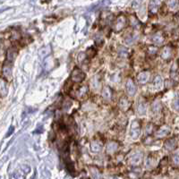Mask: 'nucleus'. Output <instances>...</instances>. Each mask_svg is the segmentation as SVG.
Masks as SVG:
<instances>
[{"instance_id": "obj_28", "label": "nucleus", "mask_w": 179, "mask_h": 179, "mask_svg": "<svg viewBox=\"0 0 179 179\" xmlns=\"http://www.w3.org/2000/svg\"><path fill=\"white\" fill-rule=\"evenodd\" d=\"M92 82V87L95 88V89H98L99 86H100V81H98V78H97V77H93Z\"/></svg>"}, {"instance_id": "obj_8", "label": "nucleus", "mask_w": 179, "mask_h": 179, "mask_svg": "<svg viewBox=\"0 0 179 179\" xmlns=\"http://www.w3.org/2000/svg\"><path fill=\"white\" fill-rule=\"evenodd\" d=\"M150 79V73L149 72H142L137 75V81L141 84L146 83Z\"/></svg>"}, {"instance_id": "obj_29", "label": "nucleus", "mask_w": 179, "mask_h": 179, "mask_svg": "<svg viewBox=\"0 0 179 179\" xmlns=\"http://www.w3.org/2000/svg\"><path fill=\"white\" fill-rule=\"evenodd\" d=\"M167 4H168L169 8H171V9H175V8L177 7L178 2H177V1H169V2H167Z\"/></svg>"}, {"instance_id": "obj_23", "label": "nucleus", "mask_w": 179, "mask_h": 179, "mask_svg": "<svg viewBox=\"0 0 179 179\" xmlns=\"http://www.w3.org/2000/svg\"><path fill=\"white\" fill-rule=\"evenodd\" d=\"M88 86H81L77 92V97L78 98H82L83 96H85L88 92Z\"/></svg>"}, {"instance_id": "obj_18", "label": "nucleus", "mask_w": 179, "mask_h": 179, "mask_svg": "<svg viewBox=\"0 0 179 179\" xmlns=\"http://www.w3.org/2000/svg\"><path fill=\"white\" fill-rule=\"evenodd\" d=\"M3 73L6 77L10 78L12 75V65L10 63H6L3 66Z\"/></svg>"}, {"instance_id": "obj_2", "label": "nucleus", "mask_w": 179, "mask_h": 179, "mask_svg": "<svg viewBox=\"0 0 179 179\" xmlns=\"http://www.w3.org/2000/svg\"><path fill=\"white\" fill-rule=\"evenodd\" d=\"M85 77H86L85 73L78 67H75L71 74V79L73 82H81L85 79Z\"/></svg>"}, {"instance_id": "obj_15", "label": "nucleus", "mask_w": 179, "mask_h": 179, "mask_svg": "<svg viewBox=\"0 0 179 179\" xmlns=\"http://www.w3.org/2000/svg\"><path fill=\"white\" fill-rule=\"evenodd\" d=\"M119 144L116 142H110L108 146H107V153L108 154H113L116 151V150L118 149Z\"/></svg>"}, {"instance_id": "obj_26", "label": "nucleus", "mask_w": 179, "mask_h": 179, "mask_svg": "<svg viewBox=\"0 0 179 179\" xmlns=\"http://www.w3.org/2000/svg\"><path fill=\"white\" fill-rule=\"evenodd\" d=\"M154 163H155L154 158H153L151 155H150V156L147 158L146 161H145V167H146L147 168H151V167H153Z\"/></svg>"}, {"instance_id": "obj_10", "label": "nucleus", "mask_w": 179, "mask_h": 179, "mask_svg": "<svg viewBox=\"0 0 179 179\" xmlns=\"http://www.w3.org/2000/svg\"><path fill=\"white\" fill-rule=\"evenodd\" d=\"M8 88H7V82L4 79H0V95L2 97H5L7 94Z\"/></svg>"}, {"instance_id": "obj_24", "label": "nucleus", "mask_w": 179, "mask_h": 179, "mask_svg": "<svg viewBox=\"0 0 179 179\" xmlns=\"http://www.w3.org/2000/svg\"><path fill=\"white\" fill-rule=\"evenodd\" d=\"M50 51H51L50 47H49V46H47V47H45V48H42V49L39 50V55L40 57H47L48 55H49Z\"/></svg>"}, {"instance_id": "obj_11", "label": "nucleus", "mask_w": 179, "mask_h": 179, "mask_svg": "<svg viewBox=\"0 0 179 179\" xmlns=\"http://www.w3.org/2000/svg\"><path fill=\"white\" fill-rule=\"evenodd\" d=\"M131 106V102L125 97H122L119 100V107L123 111H126Z\"/></svg>"}, {"instance_id": "obj_4", "label": "nucleus", "mask_w": 179, "mask_h": 179, "mask_svg": "<svg viewBox=\"0 0 179 179\" xmlns=\"http://www.w3.org/2000/svg\"><path fill=\"white\" fill-rule=\"evenodd\" d=\"M142 161H143V153L141 151L133 152L129 158V162L132 166H138L141 164Z\"/></svg>"}, {"instance_id": "obj_5", "label": "nucleus", "mask_w": 179, "mask_h": 179, "mask_svg": "<svg viewBox=\"0 0 179 179\" xmlns=\"http://www.w3.org/2000/svg\"><path fill=\"white\" fill-rule=\"evenodd\" d=\"M136 91H137L136 85H135V83H134L133 80L132 79H128L127 81H126V92H127L128 95L131 96V97L134 96V95H135V93H136Z\"/></svg>"}, {"instance_id": "obj_33", "label": "nucleus", "mask_w": 179, "mask_h": 179, "mask_svg": "<svg viewBox=\"0 0 179 179\" xmlns=\"http://www.w3.org/2000/svg\"><path fill=\"white\" fill-rule=\"evenodd\" d=\"M156 52H157V48H154V47H150L149 48V53L150 54L154 55Z\"/></svg>"}, {"instance_id": "obj_35", "label": "nucleus", "mask_w": 179, "mask_h": 179, "mask_svg": "<svg viewBox=\"0 0 179 179\" xmlns=\"http://www.w3.org/2000/svg\"><path fill=\"white\" fill-rule=\"evenodd\" d=\"M14 126H11L10 127V129H9V131L7 132V137H8V136H10L11 135V134L13 133V132H14Z\"/></svg>"}, {"instance_id": "obj_21", "label": "nucleus", "mask_w": 179, "mask_h": 179, "mask_svg": "<svg viewBox=\"0 0 179 179\" xmlns=\"http://www.w3.org/2000/svg\"><path fill=\"white\" fill-rule=\"evenodd\" d=\"M162 84H163V81H162V78L161 76L158 75L155 77L154 81H153V86L156 90H160L161 87H162Z\"/></svg>"}, {"instance_id": "obj_17", "label": "nucleus", "mask_w": 179, "mask_h": 179, "mask_svg": "<svg viewBox=\"0 0 179 179\" xmlns=\"http://www.w3.org/2000/svg\"><path fill=\"white\" fill-rule=\"evenodd\" d=\"M164 40H165V38H164V36L161 33H156L152 37V41L156 45H161V44H163Z\"/></svg>"}, {"instance_id": "obj_6", "label": "nucleus", "mask_w": 179, "mask_h": 179, "mask_svg": "<svg viewBox=\"0 0 179 179\" xmlns=\"http://www.w3.org/2000/svg\"><path fill=\"white\" fill-rule=\"evenodd\" d=\"M170 131H171V128H170L168 125H163V126H161V127L157 131V132H156V137H157V138H159V139L164 138V137H166L167 135H168L169 132H170Z\"/></svg>"}, {"instance_id": "obj_22", "label": "nucleus", "mask_w": 179, "mask_h": 179, "mask_svg": "<svg viewBox=\"0 0 179 179\" xmlns=\"http://www.w3.org/2000/svg\"><path fill=\"white\" fill-rule=\"evenodd\" d=\"M90 170L94 179H101V174L96 167H90Z\"/></svg>"}, {"instance_id": "obj_31", "label": "nucleus", "mask_w": 179, "mask_h": 179, "mask_svg": "<svg viewBox=\"0 0 179 179\" xmlns=\"http://www.w3.org/2000/svg\"><path fill=\"white\" fill-rule=\"evenodd\" d=\"M13 178L14 179H24V176L21 174V173H19V172H16L15 175H14V176H13Z\"/></svg>"}, {"instance_id": "obj_9", "label": "nucleus", "mask_w": 179, "mask_h": 179, "mask_svg": "<svg viewBox=\"0 0 179 179\" xmlns=\"http://www.w3.org/2000/svg\"><path fill=\"white\" fill-rule=\"evenodd\" d=\"M102 98L105 100H110L112 98V90L110 89V87L108 86H105L102 89V92H101Z\"/></svg>"}, {"instance_id": "obj_1", "label": "nucleus", "mask_w": 179, "mask_h": 179, "mask_svg": "<svg viewBox=\"0 0 179 179\" xmlns=\"http://www.w3.org/2000/svg\"><path fill=\"white\" fill-rule=\"evenodd\" d=\"M141 133V125L138 120H134L130 128V136L132 140H136L140 136Z\"/></svg>"}, {"instance_id": "obj_16", "label": "nucleus", "mask_w": 179, "mask_h": 179, "mask_svg": "<svg viewBox=\"0 0 179 179\" xmlns=\"http://www.w3.org/2000/svg\"><path fill=\"white\" fill-rule=\"evenodd\" d=\"M170 76L172 80L177 81L178 80V65L177 62L175 63L172 67H171V73H170Z\"/></svg>"}, {"instance_id": "obj_25", "label": "nucleus", "mask_w": 179, "mask_h": 179, "mask_svg": "<svg viewBox=\"0 0 179 179\" xmlns=\"http://www.w3.org/2000/svg\"><path fill=\"white\" fill-rule=\"evenodd\" d=\"M15 56H16V52L15 50V49H9L8 51H7V60L8 62H12L15 58Z\"/></svg>"}, {"instance_id": "obj_32", "label": "nucleus", "mask_w": 179, "mask_h": 179, "mask_svg": "<svg viewBox=\"0 0 179 179\" xmlns=\"http://www.w3.org/2000/svg\"><path fill=\"white\" fill-rule=\"evenodd\" d=\"M173 160H174V164L175 166H177L178 165V152L177 151L175 152V155L173 156Z\"/></svg>"}, {"instance_id": "obj_13", "label": "nucleus", "mask_w": 179, "mask_h": 179, "mask_svg": "<svg viewBox=\"0 0 179 179\" xmlns=\"http://www.w3.org/2000/svg\"><path fill=\"white\" fill-rule=\"evenodd\" d=\"M137 112L140 116H143V115H145L146 113V103L145 101L141 99L138 102V105H137Z\"/></svg>"}, {"instance_id": "obj_14", "label": "nucleus", "mask_w": 179, "mask_h": 179, "mask_svg": "<svg viewBox=\"0 0 179 179\" xmlns=\"http://www.w3.org/2000/svg\"><path fill=\"white\" fill-rule=\"evenodd\" d=\"M102 149V143H100L98 140H94L91 143V150L93 152H100V150Z\"/></svg>"}, {"instance_id": "obj_27", "label": "nucleus", "mask_w": 179, "mask_h": 179, "mask_svg": "<svg viewBox=\"0 0 179 179\" xmlns=\"http://www.w3.org/2000/svg\"><path fill=\"white\" fill-rule=\"evenodd\" d=\"M136 36H132V35H130L127 39H125V42H126V44H128V45H132L134 42H135V40H136Z\"/></svg>"}, {"instance_id": "obj_20", "label": "nucleus", "mask_w": 179, "mask_h": 179, "mask_svg": "<svg viewBox=\"0 0 179 179\" xmlns=\"http://www.w3.org/2000/svg\"><path fill=\"white\" fill-rule=\"evenodd\" d=\"M159 4H160V2H159V1H151L150 2V12L151 14H156L159 10Z\"/></svg>"}, {"instance_id": "obj_12", "label": "nucleus", "mask_w": 179, "mask_h": 179, "mask_svg": "<svg viewBox=\"0 0 179 179\" xmlns=\"http://www.w3.org/2000/svg\"><path fill=\"white\" fill-rule=\"evenodd\" d=\"M161 57L165 60H168L172 57V49L170 47H165L160 54Z\"/></svg>"}, {"instance_id": "obj_7", "label": "nucleus", "mask_w": 179, "mask_h": 179, "mask_svg": "<svg viewBox=\"0 0 179 179\" xmlns=\"http://www.w3.org/2000/svg\"><path fill=\"white\" fill-rule=\"evenodd\" d=\"M177 146V140L176 138H172V139H169L165 143V149L168 151H173L174 149H175Z\"/></svg>"}, {"instance_id": "obj_19", "label": "nucleus", "mask_w": 179, "mask_h": 179, "mask_svg": "<svg viewBox=\"0 0 179 179\" xmlns=\"http://www.w3.org/2000/svg\"><path fill=\"white\" fill-rule=\"evenodd\" d=\"M161 110V104L159 100H155L151 106V111L154 115H158Z\"/></svg>"}, {"instance_id": "obj_36", "label": "nucleus", "mask_w": 179, "mask_h": 179, "mask_svg": "<svg viewBox=\"0 0 179 179\" xmlns=\"http://www.w3.org/2000/svg\"><path fill=\"white\" fill-rule=\"evenodd\" d=\"M152 126H153V125H152L151 124H150L147 126V129H146V130H147V132H148L149 133L151 132V131H152Z\"/></svg>"}, {"instance_id": "obj_3", "label": "nucleus", "mask_w": 179, "mask_h": 179, "mask_svg": "<svg viewBox=\"0 0 179 179\" xmlns=\"http://www.w3.org/2000/svg\"><path fill=\"white\" fill-rule=\"evenodd\" d=\"M126 17L123 15H120L117 16L116 20V23H115V25H114V30L115 31H122L125 25H126Z\"/></svg>"}, {"instance_id": "obj_30", "label": "nucleus", "mask_w": 179, "mask_h": 179, "mask_svg": "<svg viewBox=\"0 0 179 179\" xmlns=\"http://www.w3.org/2000/svg\"><path fill=\"white\" fill-rule=\"evenodd\" d=\"M85 59H86V54H85V53H80V54L78 55V61H79L80 63L83 62Z\"/></svg>"}, {"instance_id": "obj_34", "label": "nucleus", "mask_w": 179, "mask_h": 179, "mask_svg": "<svg viewBox=\"0 0 179 179\" xmlns=\"http://www.w3.org/2000/svg\"><path fill=\"white\" fill-rule=\"evenodd\" d=\"M173 107L175 108V110H178V100H177V99L175 100V101H174V103H173Z\"/></svg>"}]
</instances>
